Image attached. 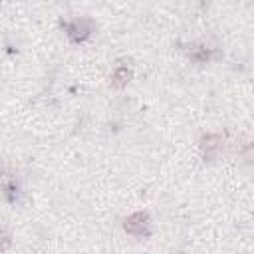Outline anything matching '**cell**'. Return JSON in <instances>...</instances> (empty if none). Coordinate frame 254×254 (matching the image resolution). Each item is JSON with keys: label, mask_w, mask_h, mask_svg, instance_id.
<instances>
[{"label": "cell", "mask_w": 254, "mask_h": 254, "mask_svg": "<svg viewBox=\"0 0 254 254\" xmlns=\"http://www.w3.org/2000/svg\"><path fill=\"white\" fill-rule=\"evenodd\" d=\"M202 155L206 157V159H214L216 155H218V151H220V147H222V139L218 137V135H206L204 139H202Z\"/></svg>", "instance_id": "obj_2"}, {"label": "cell", "mask_w": 254, "mask_h": 254, "mask_svg": "<svg viewBox=\"0 0 254 254\" xmlns=\"http://www.w3.org/2000/svg\"><path fill=\"white\" fill-rule=\"evenodd\" d=\"M129 77H131V69L129 67H117L115 69V73H113V83L117 85V87H121V85H125L127 81H129Z\"/></svg>", "instance_id": "obj_4"}, {"label": "cell", "mask_w": 254, "mask_h": 254, "mask_svg": "<svg viewBox=\"0 0 254 254\" xmlns=\"http://www.w3.org/2000/svg\"><path fill=\"white\" fill-rule=\"evenodd\" d=\"M89 32H91V24L87 20H75V22L67 24V34L73 40H83L89 36Z\"/></svg>", "instance_id": "obj_3"}, {"label": "cell", "mask_w": 254, "mask_h": 254, "mask_svg": "<svg viewBox=\"0 0 254 254\" xmlns=\"http://www.w3.org/2000/svg\"><path fill=\"white\" fill-rule=\"evenodd\" d=\"M125 230L133 236H147L149 234V216L143 212H135L125 220Z\"/></svg>", "instance_id": "obj_1"}]
</instances>
